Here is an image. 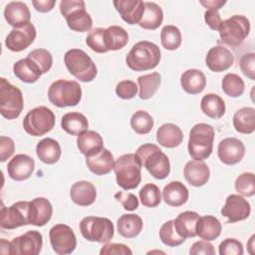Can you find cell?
Returning a JSON list of instances; mask_svg holds the SVG:
<instances>
[{"instance_id":"obj_1","label":"cell","mask_w":255,"mask_h":255,"mask_svg":"<svg viewBox=\"0 0 255 255\" xmlns=\"http://www.w3.org/2000/svg\"><path fill=\"white\" fill-rule=\"evenodd\" d=\"M160 61V50L157 45L148 41L135 43L126 57L128 67L135 72L154 69Z\"/></svg>"},{"instance_id":"obj_2","label":"cell","mask_w":255,"mask_h":255,"mask_svg":"<svg viewBox=\"0 0 255 255\" xmlns=\"http://www.w3.org/2000/svg\"><path fill=\"white\" fill-rule=\"evenodd\" d=\"M142 164L135 153H126L117 158L114 170L119 186L125 190L133 189L141 180Z\"/></svg>"},{"instance_id":"obj_3","label":"cell","mask_w":255,"mask_h":255,"mask_svg":"<svg viewBox=\"0 0 255 255\" xmlns=\"http://www.w3.org/2000/svg\"><path fill=\"white\" fill-rule=\"evenodd\" d=\"M141 164L156 179H164L170 172L167 155L153 143H144L135 151Z\"/></svg>"},{"instance_id":"obj_4","label":"cell","mask_w":255,"mask_h":255,"mask_svg":"<svg viewBox=\"0 0 255 255\" xmlns=\"http://www.w3.org/2000/svg\"><path fill=\"white\" fill-rule=\"evenodd\" d=\"M214 128L212 126L200 123L193 126L189 131L188 153L195 160L208 158L213 149Z\"/></svg>"},{"instance_id":"obj_5","label":"cell","mask_w":255,"mask_h":255,"mask_svg":"<svg viewBox=\"0 0 255 255\" xmlns=\"http://www.w3.org/2000/svg\"><path fill=\"white\" fill-rule=\"evenodd\" d=\"M64 63L71 75L77 80L88 83L95 80L98 71L91 57L81 49H71L64 56Z\"/></svg>"},{"instance_id":"obj_6","label":"cell","mask_w":255,"mask_h":255,"mask_svg":"<svg viewBox=\"0 0 255 255\" xmlns=\"http://www.w3.org/2000/svg\"><path fill=\"white\" fill-rule=\"evenodd\" d=\"M48 98L58 108L75 107L82 99V89L76 81L60 79L49 87Z\"/></svg>"},{"instance_id":"obj_7","label":"cell","mask_w":255,"mask_h":255,"mask_svg":"<svg viewBox=\"0 0 255 255\" xmlns=\"http://www.w3.org/2000/svg\"><path fill=\"white\" fill-rule=\"evenodd\" d=\"M60 12L66 18L69 28L75 32H87L92 29L93 20L85 9L83 0H62Z\"/></svg>"},{"instance_id":"obj_8","label":"cell","mask_w":255,"mask_h":255,"mask_svg":"<svg viewBox=\"0 0 255 255\" xmlns=\"http://www.w3.org/2000/svg\"><path fill=\"white\" fill-rule=\"evenodd\" d=\"M80 231L88 241L108 243L114 237L115 228L109 218L87 216L80 222Z\"/></svg>"},{"instance_id":"obj_9","label":"cell","mask_w":255,"mask_h":255,"mask_svg":"<svg viewBox=\"0 0 255 255\" xmlns=\"http://www.w3.org/2000/svg\"><path fill=\"white\" fill-rule=\"evenodd\" d=\"M24 107L23 94L6 79H0V113L7 120L17 119Z\"/></svg>"},{"instance_id":"obj_10","label":"cell","mask_w":255,"mask_h":255,"mask_svg":"<svg viewBox=\"0 0 255 255\" xmlns=\"http://www.w3.org/2000/svg\"><path fill=\"white\" fill-rule=\"evenodd\" d=\"M223 43L229 46H239L250 32V22L243 15H233L221 22L218 29Z\"/></svg>"},{"instance_id":"obj_11","label":"cell","mask_w":255,"mask_h":255,"mask_svg":"<svg viewBox=\"0 0 255 255\" xmlns=\"http://www.w3.org/2000/svg\"><path fill=\"white\" fill-rule=\"evenodd\" d=\"M54 126L55 115L45 106L32 109L23 120V128L25 131L33 136L44 135L52 130Z\"/></svg>"},{"instance_id":"obj_12","label":"cell","mask_w":255,"mask_h":255,"mask_svg":"<svg viewBox=\"0 0 255 255\" xmlns=\"http://www.w3.org/2000/svg\"><path fill=\"white\" fill-rule=\"evenodd\" d=\"M30 201H18L9 207L2 205L0 213V226L4 229H15L29 225Z\"/></svg>"},{"instance_id":"obj_13","label":"cell","mask_w":255,"mask_h":255,"mask_svg":"<svg viewBox=\"0 0 255 255\" xmlns=\"http://www.w3.org/2000/svg\"><path fill=\"white\" fill-rule=\"evenodd\" d=\"M49 237L53 250L59 255L71 254L77 247L76 235L66 224L54 225L50 229Z\"/></svg>"},{"instance_id":"obj_14","label":"cell","mask_w":255,"mask_h":255,"mask_svg":"<svg viewBox=\"0 0 255 255\" xmlns=\"http://www.w3.org/2000/svg\"><path fill=\"white\" fill-rule=\"evenodd\" d=\"M43 237L39 231L29 230L11 241L10 254L12 255H37L41 252Z\"/></svg>"},{"instance_id":"obj_15","label":"cell","mask_w":255,"mask_h":255,"mask_svg":"<svg viewBox=\"0 0 255 255\" xmlns=\"http://www.w3.org/2000/svg\"><path fill=\"white\" fill-rule=\"evenodd\" d=\"M37 32L32 22L19 27L13 28L5 40L6 47L12 52H21L27 49L36 39Z\"/></svg>"},{"instance_id":"obj_16","label":"cell","mask_w":255,"mask_h":255,"mask_svg":"<svg viewBox=\"0 0 255 255\" xmlns=\"http://www.w3.org/2000/svg\"><path fill=\"white\" fill-rule=\"evenodd\" d=\"M251 213L249 202L240 194H230L227 196L221 214L228 220L227 223H234L245 220Z\"/></svg>"},{"instance_id":"obj_17","label":"cell","mask_w":255,"mask_h":255,"mask_svg":"<svg viewBox=\"0 0 255 255\" xmlns=\"http://www.w3.org/2000/svg\"><path fill=\"white\" fill-rule=\"evenodd\" d=\"M218 157L221 162L233 165L242 160L245 155V145L236 137H226L218 143Z\"/></svg>"},{"instance_id":"obj_18","label":"cell","mask_w":255,"mask_h":255,"mask_svg":"<svg viewBox=\"0 0 255 255\" xmlns=\"http://www.w3.org/2000/svg\"><path fill=\"white\" fill-rule=\"evenodd\" d=\"M35 169L34 159L24 153L16 154L8 162L7 172L10 178L16 181H23L28 179Z\"/></svg>"},{"instance_id":"obj_19","label":"cell","mask_w":255,"mask_h":255,"mask_svg":"<svg viewBox=\"0 0 255 255\" xmlns=\"http://www.w3.org/2000/svg\"><path fill=\"white\" fill-rule=\"evenodd\" d=\"M234 62V56L227 48L223 46H214L210 48L205 57L207 68L215 73L228 70Z\"/></svg>"},{"instance_id":"obj_20","label":"cell","mask_w":255,"mask_h":255,"mask_svg":"<svg viewBox=\"0 0 255 255\" xmlns=\"http://www.w3.org/2000/svg\"><path fill=\"white\" fill-rule=\"evenodd\" d=\"M53 206L45 197H37L29 204V221L35 226H44L52 218Z\"/></svg>"},{"instance_id":"obj_21","label":"cell","mask_w":255,"mask_h":255,"mask_svg":"<svg viewBox=\"0 0 255 255\" xmlns=\"http://www.w3.org/2000/svg\"><path fill=\"white\" fill-rule=\"evenodd\" d=\"M114 6L122 19L129 25L138 24L144 11V2L141 0H115Z\"/></svg>"},{"instance_id":"obj_22","label":"cell","mask_w":255,"mask_h":255,"mask_svg":"<svg viewBox=\"0 0 255 255\" xmlns=\"http://www.w3.org/2000/svg\"><path fill=\"white\" fill-rule=\"evenodd\" d=\"M185 180L192 186L199 187L207 183L210 177L209 167L202 160H190L183 169Z\"/></svg>"},{"instance_id":"obj_23","label":"cell","mask_w":255,"mask_h":255,"mask_svg":"<svg viewBox=\"0 0 255 255\" xmlns=\"http://www.w3.org/2000/svg\"><path fill=\"white\" fill-rule=\"evenodd\" d=\"M4 17L9 25L14 28L30 23L31 13L28 6L21 1H12L4 9Z\"/></svg>"},{"instance_id":"obj_24","label":"cell","mask_w":255,"mask_h":255,"mask_svg":"<svg viewBox=\"0 0 255 255\" xmlns=\"http://www.w3.org/2000/svg\"><path fill=\"white\" fill-rule=\"evenodd\" d=\"M70 197L77 205L89 206L95 202L97 190L93 183L86 180H80L72 185Z\"/></svg>"},{"instance_id":"obj_25","label":"cell","mask_w":255,"mask_h":255,"mask_svg":"<svg viewBox=\"0 0 255 255\" xmlns=\"http://www.w3.org/2000/svg\"><path fill=\"white\" fill-rule=\"evenodd\" d=\"M86 164L93 173L97 175H105L114 169L115 159L112 152L104 147L99 153L86 157Z\"/></svg>"},{"instance_id":"obj_26","label":"cell","mask_w":255,"mask_h":255,"mask_svg":"<svg viewBox=\"0 0 255 255\" xmlns=\"http://www.w3.org/2000/svg\"><path fill=\"white\" fill-rule=\"evenodd\" d=\"M77 146L86 156H93L104 148V140L100 133L95 130H87L78 135Z\"/></svg>"},{"instance_id":"obj_27","label":"cell","mask_w":255,"mask_h":255,"mask_svg":"<svg viewBox=\"0 0 255 255\" xmlns=\"http://www.w3.org/2000/svg\"><path fill=\"white\" fill-rule=\"evenodd\" d=\"M156 140L164 147L173 148L183 140V133L180 128L174 124H163L156 130Z\"/></svg>"},{"instance_id":"obj_28","label":"cell","mask_w":255,"mask_h":255,"mask_svg":"<svg viewBox=\"0 0 255 255\" xmlns=\"http://www.w3.org/2000/svg\"><path fill=\"white\" fill-rule=\"evenodd\" d=\"M180 85L184 92L189 95L200 94L206 86L205 75L197 69H189L182 73Z\"/></svg>"},{"instance_id":"obj_29","label":"cell","mask_w":255,"mask_h":255,"mask_svg":"<svg viewBox=\"0 0 255 255\" xmlns=\"http://www.w3.org/2000/svg\"><path fill=\"white\" fill-rule=\"evenodd\" d=\"M189 196L188 189L180 181H171L167 183L162 190V197L166 204L174 207L183 205Z\"/></svg>"},{"instance_id":"obj_30","label":"cell","mask_w":255,"mask_h":255,"mask_svg":"<svg viewBox=\"0 0 255 255\" xmlns=\"http://www.w3.org/2000/svg\"><path fill=\"white\" fill-rule=\"evenodd\" d=\"M221 229L222 226L218 218L212 215H204L199 217L196 223V236L206 241H212L219 237Z\"/></svg>"},{"instance_id":"obj_31","label":"cell","mask_w":255,"mask_h":255,"mask_svg":"<svg viewBox=\"0 0 255 255\" xmlns=\"http://www.w3.org/2000/svg\"><path fill=\"white\" fill-rule=\"evenodd\" d=\"M37 156L46 164L56 163L62 154L59 142L51 137H46L40 140L36 146Z\"/></svg>"},{"instance_id":"obj_32","label":"cell","mask_w":255,"mask_h":255,"mask_svg":"<svg viewBox=\"0 0 255 255\" xmlns=\"http://www.w3.org/2000/svg\"><path fill=\"white\" fill-rule=\"evenodd\" d=\"M14 75L24 83L33 84L43 75L38 66L28 57L17 61L13 66Z\"/></svg>"},{"instance_id":"obj_33","label":"cell","mask_w":255,"mask_h":255,"mask_svg":"<svg viewBox=\"0 0 255 255\" xmlns=\"http://www.w3.org/2000/svg\"><path fill=\"white\" fill-rule=\"evenodd\" d=\"M199 214L195 211L181 212L173 221L177 233L186 238H192L196 236V223L199 219Z\"/></svg>"},{"instance_id":"obj_34","label":"cell","mask_w":255,"mask_h":255,"mask_svg":"<svg viewBox=\"0 0 255 255\" xmlns=\"http://www.w3.org/2000/svg\"><path fill=\"white\" fill-rule=\"evenodd\" d=\"M233 127L239 133H252L255 130V109L251 107L239 109L233 116Z\"/></svg>"},{"instance_id":"obj_35","label":"cell","mask_w":255,"mask_h":255,"mask_svg":"<svg viewBox=\"0 0 255 255\" xmlns=\"http://www.w3.org/2000/svg\"><path fill=\"white\" fill-rule=\"evenodd\" d=\"M142 220L136 214H123L117 222V229L125 238H134L142 230Z\"/></svg>"},{"instance_id":"obj_36","label":"cell","mask_w":255,"mask_h":255,"mask_svg":"<svg viewBox=\"0 0 255 255\" xmlns=\"http://www.w3.org/2000/svg\"><path fill=\"white\" fill-rule=\"evenodd\" d=\"M61 127L69 134L80 135L88 130L89 123L83 114L72 112L67 113L62 117Z\"/></svg>"},{"instance_id":"obj_37","label":"cell","mask_w":255,"mask_h":255,"mask_svg":"<svg viewBox=\"0 0 255 255\" xmlns=\"http://www.w3.org/2000/svg\"><path fill=\"white\" fill-rule=\"evenodd\" d=\"M163 20V12L159 5L154 2H144L143 15L138 25L145 30L157 29Z\"/></svg>"},{"instance_id":"obj_38","label":"cell","mask_w":255,"mask_h":255,"mask_svg":"<svg viewBox=\"0 0 255 255\" xmlns=\"http://www.w3.org/2000/svg\"><path fill=\"white\" fill-rule=\"evenodd\" d=\"M105 43L108 52L123 49L128 42V32L121 26H110L105 29Z\"/></svg>"},{"instance_id":"obj_39","label":"cell","mask_w":255,"mask_h":255,"mask_svg":"<svg viewBox=\"0 0 255 255\" xmlns=\"http://www.w3.org/2000/svg\"><path fill=\"white\" fill-rule=\"evenodd\" d=\"M200 109L207 117L218 120L225 114V103L223 99L216 94L205 95L200 102Z\"/></svg>"},{"instance_id":"obj_40","label":"cell","mask_w":255,"mask_h":255,"mask_svg":"<svg viewBox=\"0 0 255 255\" xmlns=\"http://www.w3.org/2000/svg\"><path fill=\"white\" fill-rule=\"evenodd\" d=\"M138 88H139V98L141 100H148L159 89L161 83V77L159 73L153 72L151 74L142 75L137 78Z\"/></svg>"},{"instance_id":"obj_41","label":"cell","mask_w":255,"mask_h":255,"mask_svg":"<svg viewBox=\"0 0 255 255\" xmlns=\"http://www.w3.org/2000/svg\"><path fill=\"white\" fill-rule=\"evenodd\" d=\"M222 91L231 98H238L242 96L245 90L244 81L237 74H226L221 82Z\"/></svg>"},{"instance_id":"obj_42","label":"cell","mask_w":255,"mask_h":255,"mask_svg":"<svg viewBox=\"0 0 255 255\" xmlns=\"http://www.w3.org/2000/svg\"><path fill=\"white\" fill-rule=\"evenodd\" d=\"M160 41L164 49L173 51L181 45V33L174 25H166L161 29Z\"/></svg>"},{"instance_id":"obj_43","label":"cell","mask_w":255,"mask_h":255,"mask_svg":"<svg viewBox=\"0 0 255 255\" xmlns=\"http://www.w3.org/2000/svg\"><path fill=\"white\" fill-rule=\"evenodd\" d=\"M159 238L163 244L169 247L179 246L185 240L177 233L173 220H168L161 225L159 229Z\"/></svg>"},{"instance_id":"obj_44","label":"cell","mask_w":255,"mask_h":255,"mask_svg":"<svg viewBox=\"0 0 255 255\" xmlns=\"http://www.w3.org/2000/svg\"><path fill=\"white\" fill-rule=\"evenodd\" d=\"M130 127L138 134H146L153 128V119L145 111H136L130 118Z\"/></svg>"},{"instance_id":"obj_45","label":"cell","mask_w":255,"mask_h":255,"mask_svg":"<svg viewBox=\"0 0 255 255\" xmlns=\"http://www.w3.org/2000/svg\"><path fill=\"white\" fill-rule=\"evenodd\" d=\"M139 199L145 207H156L161 201L160 190L155 184L147 183L139 190Z\"/></svg>"},{"instance_id":"obj_46","label":"cell","mask_w":255,"mask_h":255,"mask_svg":"<svg viewBox=\"0 0 255 255\" xmlns=\"http://www.w3.org/2000/svg\"><path fill=\"white\" fill-rule=\"evenodd\" d=\"M27 57L38 66L42 74H46L52 68L53 57L52 54L46 49H35L31 51Z\"/></svg>"},{"instance_id":"obj_47","label":"cell","mask_w":255,"mask_h":255,"mask_svg":"<svg viewBox=\"0 0 255 255\" xmlns=\"http://www.w3.org/2000/svg\"><path fill=\"white\" fill-rule=\"evenodd\" d=\"M236 191L246 197L255 194V178L253 172H243L235 180Z\"/></svg>"},{"instance_id":"obj_48","label":"cell","mask_w":255,"mask_h":255,"mask_svg":"<svg viewBox=\"0 0 255 255\" xmlns=\"http://www.w3.org/2000/svg\"><path fill=\"white\" fill-rule=\"evenodd\" d=\"M105 29L104 28H96L92 30L87 38H86V44L88 47L93 50L96 53H107V47L105 43Z\"/></svg>"},{"instance_id":"obj_49","label":"cell","mask_w":255,"mask_h":255,"mask_svg":"<svg viewBox=\"0 0 255 255\" xmlns=\"http://www.w3.org/2000/svg\"><path fill=\"white\" fill-rule=\"evenodd\" d=\"M243 245L235 238H226L219 244L220 255H242Z\"/></svg>"},{"instance_id":"obj_50","label":"cell","mask_w":255,"mask_h":255,"mask_svg":"<svg viewBox=\"0 0 255 255\" xmlns=\"http://www.w3.org/2000/svg\"><path fill=\"white\" fill-rule=\"evenodd\" d=\"M137 85L131 80H125L118 83L116 87V94L119 98L124 100H129L135 97L137 94Z\"/></svg>"},{"instance_id":"obj_51","label":"cell","mask_w":255,"mask_h":255,"mask_svg":"<svg viewBox=\"0 0 255 255\" xmlns=\"http://www.w3.org/2000/svg\"><path fill=\"white\" fill-rule=\"evenodd\" d=\"M240 69L244 76L255 80V54L253 52L244 54L240 60Z\"/></svg>"},{"instance_id":"obj_52","label":"cell","mask_w":255,"mask_h":255,"mask_svg":"<svg viewBox=\"0 0 255 255\" xmlns=\"http://www.w3.org/2000/svg\"><path fill=\"white\" fill-rule=\"evenodd\" d=\"M115 198L122 203L124 208L128 211L135 210L138 207V199L136 196L129 192L119 191L115 194Z\"/></svg>"},{"instance_id":"obj_53","label":"cell","mask_w":255,"mask_h":255,"mask_svg":"<svg viewBox=\"0 0 255 255\" xmlns=\"http://www.w3.org/2000/svg\"><path fill=\"white\" fill-rule=\"evenodd\" d=\"M100 254L101 255H113V254H116V255H120V254H123V255H131L132 254V251L125 244H122V243H108V244H105L101 251H100Z\"/></svg>"},{"instance_id":"obj_54","label":"cell","mask_w":255,"mask_h":255,"mask_svg":"<svg viewBox=\"0 0 255 255\" xmlns=\"http://www.w3.org/2000/svg\"><path fill=\"white\" fill-rule=\"evenodd\" d=\"M15 150L14 140L9 136H0V161L4 162L12 156Z\"/></svg>"},{"instance_id":"obj_55","label":"cell","mask_w":255,"mask_h":255,"mask_svg":"<svg viewBox=\"0 0 255 255\" xmlns=\"http://www.w3.org/2000/svg\"><path fill=\"white\" fill-rule=\"evenodd\" d=\"M189 253L191 255H214L215 250L214 247L211 243H209L206 240H201V241H196L192 244V246L189 249Z\"/></svg>"},{"instance_id":"obj_56","label":"cell","mask_w":255,"mask_h":255,"mask_svg":"<svg viewBox=\"0 0 255 255\" xmlns=\"http://www.w3.org/2000/svg\"><path fill=\"white\" fill-rule=\"evenodd\" d=\"M204 20L210 29L217 31L222 22L220 14L217 10H206L204 13Z\"/></svg>"},{"instance_id":"obj_57","label":"cell","mask_w":255,"mask_h":255,"mask_svg":"<svg viewBox=\"0 0 255 255\" xmlns=\"http://www.w3.org/2000/svg\"><path fill=\"white\" fill-rule=\"evenodd\" d=\"M32 4L38 12L47 13L54 8L56 1L55 0H33Z\"/></svg>"},{"instance_id":"obj_58","label":"cell","mask_w":255,"mask_h":255,"mask_svg":"<svg viewBox=\"0 0 255 255\" xmlns=\"http://www.w3.org/2000/svg\"><path fill=\"white\" fill-rule=\"evenodd\" d=\"M200 4L204 6L207 10H219L226 4V1L223 0H207V1H200Z\"/></svg>"},{"instance_id":"obj_59","label":"cell","mask_w":255,"mask_h":255,"mask_svg":"<svg viewBox=\"0 0 255 255\" xmlns=\"http://www.w3.org/2000/svg\"><path fill=\"white\" fill-rule=\"evenodd\" d=\"M0 251L2 254H10V247H11V242L5 240L2 238L0 240Z\"/></svg>"},{"instance_id":"obj_60","label":"cell","mask_w":255,"mask_h":255,"mask_svg":"<svg viewBox=\"0 0 255 255\" xmlns=\"http://www.w3.org/2000/svg\"><path fill=\"white\" fill-rule=\"evenodd\" d=\"M254 238H255V235H252L251 236V238H250V240H249V242H248V250H249V253L250 254H253L254 252H253V250H252V248H254V244H253V242H254Z\"/></svg>"}]
</instances>
